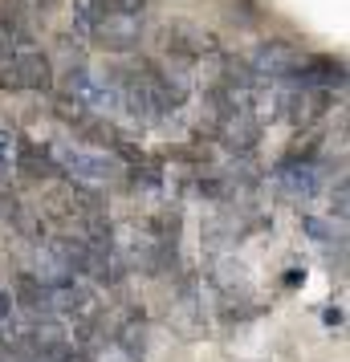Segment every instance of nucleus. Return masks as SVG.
Listing matches in <instances>:
<instances>
[{
    "instance_id": "obj_6",
    "label": "nucleus",
    "mask_w": 350,
    "mask_h": 362,
    "mask_svg": "<svg viewBox=\"0 0 350 362\" xmlns=\"http://www.w3.org/2000/svg\"><path fill=\"white\" fill-rule=\"evenodd\" d=\"M94 41H98L106 53H134V49H139V41H143V21L110 8V13L98 21Z\"/></svg>"
},
{
    "instance_id": "obj_13",
    "label": "nucleus",
    "mask_w": 350,
    "mask_h": 362,
    "mask_svg": "<svg viewBox=\"0 0 350 362\" xmlns=\"http://www.w3.org/2000/svg\"><path fill=\"white\" fill-rule=\"evenodd\" d=\"M0 90H21V74H17V62H13V53L4 49V57H0Z\"/></svg>"
},
{
    "instance_id": "obj_9",
    "label": "nucleus",
    "mask_w": 350,
    "mask_h": 362,
    "mask_svg": "<svg viewBox=\"0 0 350 362\" xmlns=\"http://www.w3.org/2000/svg\"><path fill=\"white\" fill-rule=\"evenodd\" d=\"M167 317H171L175 334H184V338H200L204 334V297L196 289V281H184L180 285V293L171 301V313Z\"/></svg>"
},
{
    "instance_id": "obj_7",
    "label": "nucleus",
    "mask_w": 350,
    "mask_h": 362,
    "mask_svg": "<svg viewBox=\"0 0 350 362\" xmlns=\"http://www.w3.org/2000/svg\"><path fill=\"white\" fill-rule=\"evenodd\" d=\"M330 106H334L330 90H301V86H289V94H285V118H289L298 131L317 127Z\"/></svg>"
},
{
    "instance_id": "obj_18",
    "label": "nucleus",
    "mask_w": 350,
    "mask_h": 362,
    "mask_svg": "<svg viewBox=\"0 0 350 362\" xmlns=\"http://www.w3.org/2000/svg\"><path fill=\"white\" fill-rule=\"evenodd\" d=\"M13 4L29 8V13H49V8H57V4H62V0H13Z\"/></svg>"
},
{
    "instance_id": "obj_4",
    "label": "nucleus",
    "mask_w": 350,
    "mask_h": 362,
    "mask_svg": "<svg viewBox=\"0 0 350 362\" xmlns=\"http://www.w3.org/2000/svg\"><path fill=\"white\" fill-rule=\"evenodd\" d=\"M13 53V62H17V74H21V90H33V94H53V57L41 45H37L33 37L29 41H17V45H8Z\"/></svg>"
},
{
    "instance_id": "obj_11",
    "label": "nucleus",
    "mask_w": 350,
    "mask_h": 362,
    "mask_svg": "<svg viewBox=\"0 0 350 362\" xmlns=\"http://www.w3.org/2000/svg\"><path fill=\"white\" fill-rule=\"evenodd\" d=\"M13 163L29 175V180H49V175H57V167H53V155L45 147H37V143H29V139H21L17 151H13Z\"/></svg>"
},
{
    "instance_id": "obj_1",
    "label": "nucleus",
    "mask_w": 350,
    "mask_h": 362,
    "mask_svg": "<svg viewBox=\"0 0 350 362\" xmlns=\"http://www.w3.org/2000/svg\"><path fill=\"white\" fill-rule=\"evenodd\" d=\"M49 155H53V167L66 171L69 183H82V187H102V183H115L122 175V163H118L115 151L86 147V143H62Z\"/></svg>"
},
{
    "instance_id": "obj_8",
    "label": "nucleus",
    "mask_w": 350,
    "mask_h": 362,
    "mask_svg": "<svg viewBox=\"0 0 350 362\" xmlns=\"http://www.w3.org/2000/svg\"><path fill=\"white\" fill-rule=\"evenodd\" d=\"M273 183L285 199H314L322 192V171L317 163H301V159H285L273 171Z\"/></svg>"
},
{
    "instance_id": "obj_16",
    "label": "nucleus",
    "mask_w": 350,
    "mask_h": 362,
    "mask_svg": "<svg viewBox=\"0 0 350 362\" xmlns=\"http://www.w3.org/2000/svg\"><path fill=\"white\" fill-rule=\"evenodd\" d=\"M110 4H115V13H127V17H143L151 0H110Z\"/></svg>"
},
{
    "instance_id": "obj_17",
    "label": "nucleus",
    "mask_w": 350,
    "mask_h": 362,
    "mask_svg": "<svg viewBox=\"0 0 350 362\" xmlns=\"http://www.w3.org/2000/svg\"><path fill=\"white\" fill-rule=\"evenodd\" d=\"M330 204H334V216H338V224H342V220H346V180H338V187H334Z\"/></svg>"
},
{
    "instance_id": "obj_20",
    "label": "nucleus",
    "mask_w": 350,
    "mask_h": 362,
    "mask_svg": "<svg viewBox=\"0 0 350 362\" xmlns=\"http://www.w3.org/2000/svg\"><path fill=\"white\" fill-rule=\"evenodd\" d=\"M0 57H4V45H0Z\"/></svg>"
},
{
    "instance_id": "obj_15",
    "label": "nucleus",
    "mask_w": 350,
    "mask_h": 362,
    "mask_svg": "<svg viewBox=\"0 0 350 362\" xmlns=\"http://www.w3.org/2000/svg\"><path fill=\"white\" fill-rule=\"evenodd\" d=\"M17 322V297L8 293V289H0V329L13 326Z\"/></svg>"
},
{
    "instance_id": "obj_5",
    "label": "nucleus",
    "mask_w": 350,
    "mask_h": 362,
    "mask_svg": "<svg viewBox=\"0 0 350 362\" xmlns=\"http://www.w3.org/2000/svg\"><path fill=\"white\" fill-rule=\"evenodd\" d=\"M216 139L233 159H249L257 143H261V127L249 118V110H224L216 118Z\"/></svg>"
},
{
    "instance_id": "obj_3",
    "label": "nucleus",
    "mask_w": 350,
    "mask_h": 362,
    "mask_svg": "<svg viewBox=\"0 0 350 362\" xmlns=\"http://www.w3.org/2000/svg\"><path fill=\"white\" fill-rule=\"evenodd\" d=\"M301 62L305 57L289 41H265V45H257V53H252L245 66L252 74V86H265V82H289L298 74Z\"/></svg>"
},
{
    "instance_id": "obj_2",
    "label": "nucleus",
    "mask_w": 350,
    "mask_h": 362,
    "mask_svg": "<svg viewBox=\"0 0 350 362\" xmlns=\"http://www.w3.org/2000/svg\"><path fill=\"white\" fill-rule=\"evenodd\" d=\"M62 98L78 102V106H86L90 115H118V90L115 82H110V74H98V69H69L66 82H62Z\"/></svg>"
},
{
    "instance_id": "obj_14",
    "label": "nucleus",
    "mask_w": 350,
    "mask_h": 362,
    "mask_svg": "<svg viewBox=\"0 0 350 362\" xmlns=\"http://www.w3.org/2000/svg\"><path fill=\"white\" fill-rule=\"evenodd\" d=\"M301 228L310 232L314 240H326V245H330V240H334V228H330V224H326V220H317V216H305V220H301Z\"/></svg>"
},
{
    "instance_id": "obj_19",
    "label": "nucleus",
    "mask_w": 350,
    "mask_h": 362,
    "mask_svg": "<svg viewBox=\"0 0 350 362\" xmlns=\"http://www.w3.org/2000/svg\"><path fill=\"white\" fill-rule=\"evenodd\" d=\"M322 317H326V326H342V310H338V305L322 310Z\"/></svg>"
},
{
    "instance_id": "obj_12",
    "label": "nucleus",
    "mask_w": 350,
    "mask_h": 362,
    "mask_svg": "<svg viewBox=\"0 0 350 362\" xmlns=\"http://www.w3.org/2000/svg\"><path fill=\"white\" fill-rule=\"evenodd\" d=\"M110 8L102 4V0H74V21H69V33L78 37V41H94V29H98V21L106 17Z\"/></svg>"
},
{
    "instance_id": "obj_10",
    "label": "nucleus",
    "mask_w": 350,
    "mask_h": 362,
    "mask_svg": "<svg viewBox=\"0 0 350 362\" xmlns=\"http://www.w3.org/2000/svg\"><path fill=\"white\" fill-rule=\"evenodd\" d=\"M346 82V69L338 66L334 57H310V62H301L298 74L289 78V86H301V90H330L334 86Z\"/></svg>"
}]
</instances>
